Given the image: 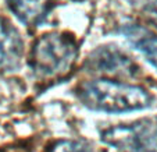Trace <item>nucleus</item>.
Wrapping results in <instances>:
<instances>
[{
	"label": "nucleus",
	"mask_w": 157,
	"mask_h": 152,
	"mask_svg": "<svg viewBox=\"0 0 157 152\" xmlns=\"http://www.w3.org/2000/svg\"><path fill=\"white\" fill-rule=\"evenodd\" d=\"M78 98L89 109L107 113L140 110L151 103L145 88L111 80L86 81L78 88Z\"/></svg>",
	"instance_id": "1"
},
{
	"label": "nucleus",
	"mask_w": 157,
	"mask_h": 152,
	"mask_svg": "<svg viewBox=\"0 0 157 152\" xmlns=\"http://www.w3.org/2000/svg\"><path fill=\"white\" fill-rule=\"evenodd\" d=\"M77 45L70 36L50 32L42 35L32 49V69L44 78L59 77L70 71L77 57Z\"/></svg>",
	"instance_id": "2"
},
{
	"label": "nucleus",
	"mask_w": 157,
	"mask_h": 152,
	"mask_svg": "<svg viewBox=\"0 0 157 152\" xmlns=\"http://www.w3.org/2000/svg\"><path fill=\"white\" fill-rule=\"evenodd\" d=\"M101 141L118 152H157V117H142L101 131Z\"/></svg>",
	"instance_id": "3"
},
{
	"label": "nucleus",
	"mask_w": 157,
	"mask_h": 152,
	"mask_svg": "<svg viewBox=\"0 0 157 152\" xmlns=\"http://www.w3.org/2000/svg\"><path fill=\"white\" fill-rule=\"evenodd\" d=\"M92 71L111 75H132L136 71L133 62L116 46H103L95 50L88 59Z\"/></svg>",
	"instance_id": "4"
},
{
	"label": "nucleus",
	"mask_w": 157,
	"mask_h": 152,
	"mask_svg": "<svg viewBox=\"0 0 157 152\" xmlns=\"http://www.w3.org/2000/svg\"><path fill=\"white\" fill-rule=\"evenodd\" d=\"M24 43L18 31L9 21L0 18V73H9L20 66Z\"/></svg>",
	"instance_id": "5"
},
{
	"label": "nucleus",
	"mask_w": 157,
	"mask_h": 152,
	"mask_svg": "<svg viewBox=\"0 0 157 152\" xmlns=\"http://www.w3.org/2000/svg\"><path fill=\"white\" fill-rule=\"evenodd\" d=\"M120 32L129 42L133 49H136L151 66L157 70V35L143 25L128 21L120 28Z\"/></svg>",
	"instance_id": "6"
},
{
	"label": "nucleus",
	"mask_w": 157,
	"mask_h": 152,
	"mask_svg": "<svg viewBox=\"0 0 157 152\" xmlns=\"http://www.w3.org/2000/svg\"><path fill=\"white\" fill-rule=\"evenodd\" d=\"M15 17L27 25H36L43 20L52 0H6Z\"/></svg>",
	"instance_id": "7"
},
{
	"label": "nucleus",
	"mask_w": 157,
	"mask_h": 152,
	"mask_svg": "<svg viewBox=\"0 0 157 152\" xmlns=\"http://www.w3.org/2000/svg\"><path fill=\"white\" fill-rule=\"evenodd\" d=\"M129 6L157 27V0H127Z\"/></svg>",
	"instance_id": "8"
},
{
	"label": "nucleus",
	"mask_w": 157,
	"mask_h": 152,
	"mask_svg": "<svg viewBox=\"0 0 157 152\" xmlns=\"http://www.w3.org/2000/svg\"><path fill=\"white\" fill-rule=\"evenodd\" d=\"M49 152H96L95 148L83 141L63 140L56 142Z\"/></svg>",
	"instance_id": "9"
}]
</instances>
